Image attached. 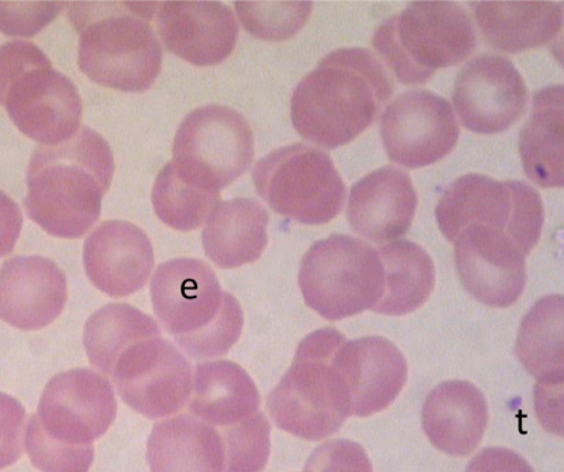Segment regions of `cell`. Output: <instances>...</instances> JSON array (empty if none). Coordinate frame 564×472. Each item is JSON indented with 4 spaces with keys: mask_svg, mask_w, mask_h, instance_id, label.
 <instances>
[{
    "mask_svg": "<svg viewBox=\"0 0 564 472\" xmlns=\"http://www.w3.org/2000/svg\"><path fill=\"white\" fill-rule=\"evenodd\" d=\"M393 89L387 69L370 51L336 50L295 87L293 125L307 142L341 147L380 118Z\"/></svg>",
    "mask_w": 564,
    "mask_h": 472,
    "instance_id": "cell-1",
    "label": "cell"
},
{
    "mask_svg": "<svg viewBox=\"0 0 564 472\" xmlns=\"http://www.w3.org/2000/svg\"><path fill=\"white\" fill-rule=\"evenodd\" d=\"M113 173L112 150L90 128H80L66 143L42 145L29 163L28 217L52 237H85L101 217Z\"/></svg>",
    "mask_w": 564,
    "mask_h": 472,
    "instance_id": "cell-2",
    "label": "cell"
},
{
    "mask_svg": "<svg viewBox=\"0 0 564 472\" xmlns=\"http://www.w3.org/2000/svg\"><path fill=\"white\" fill-rule=\"evenodd\" d=\"M150 293L156 318L191 359L223 358L242 333L240 303L220 288L205 261L164 262L151 278Z\"/></svg>",
    "mask_w": 564,
    "mask_h": 472,
    "instance_id": "cell-3",
    "label": "cell"
},
{
    "mask_svg": "<svg viewBox=\"0 0 564 472\" xmlns=\"http://www.w3.org/2000/svg\"><path fill=\"white\" fill-rule=\"evenodd\" d=\"M154 10V3L143 2L73 3L80 72L108 89L149 90L162 68V46L150 23Z\"/></svg>",
    "mask_w": 564,
    "mask_h": 472,
    "instance_id": "cell-4",
    "label": "cell"
},
{
    "mask_svg": "<svg viewBox=\"0 0 564 472\" xmlns=\"http://www.w3.org/2000/svg\"><path fill=\"white\" fill-rule=\"evenodd\" d=\"M345 341L340 331L323 329L300 343L292 369L267 400L279 429L310 441L339 432L351 416L350 393L334 365L337 349Z\"/></svg>",
    "mask_w": 564,
    "mask_h": 472,
    "instance_id": "cell-5",
    "label": "cell"
},
{
    "mask_svg": "<svg viewBox=\"0 0 564 472\" xmlns=\"http://www.w3.org/2000/svg\"><path fill=\"white\" fill-rule=\"evenodd\" d=\"M476 43L473 20L455 2H412L383 21L373 36L377 54L394 77L414 86L467 61Z\"/></svg>",
    "mask_w": 564,
    "mask_h": 472,
    "instance_id": "cell-6",
    "label": "cell"
},
{
    "mask_svg": "<svg viewBox=\"0 0 564 472\" xmlns=\"http://www.w3.org/2000/svg\"><path fill=\"white\" fill-rule=\"evenodd\" d=\"M435 218L447 241L455 242L470 226L490 227L505 232L527 256L542 237L544 207L538 190L522 180L467 174L445 190Z\"/></svg>",
    "mask_w": 564,
    "mask_h": 472,
    "instance_id": "cell-7",
    "label": "cell"
},
{
    "mask_svg": "<svg viewBox=\"0 0 564 472\" xmlns=\"http://www.w3.org/2000/svg\"><path fill=\"white\" fill-rule=\"evenodd\" d=\"M299 283L306 305L324 319L373 310L383 289L380 254L358 238L323 239L302 259Z\"/></svg>",
    "mask_w": 564,
    "mask_h": 472,
    "instance_id": "cell-8",
    "label": "cell"
},
{
    "mask_svg": "<svg viewBox=\"0 0 564 472\" xmlns=\"http://www.w3.org/2000/svg\"><path fill=\"white\" fill-rule=\"evenodd\" d=\"M253 184L273 212L301 224L329 223L346 201V185L324 151L295 143L256 163Z\"/></svg>",
    "mask_w": 564,
    "mask_h": 472,
    "instance_id": "cell-9",
    "label": "cell"
},
{
    "mask_svg": "<svg viewBox=\"0 0 564 472\" xmlns=\"http://www.w3.org/2000/svg\"><path fill=\"white\" fill-rule=\"evenodd\" d=\"M254 156L251 125L224 105H206L191 112L173 143L177 171L205 188L218 191L246 174Z\"/></svg>",
    "mask_w": 564,
    "mask_h": 472,
    "instance_id": "cell-10",
    "label": "cell"
},
{
    "mask_svg": "<svg viewBox=\"0 0 564 472\" xmlns=\"http://www.w3.org/2000/svg\"><path fill=\"white\" fill-rule=\"evenodd\" d=\"M116 414L118 400L108 378L89 369H77L51 378L31 418L48 439L89 448L108 432Z\"/></svg>",
    "mask_w": 564,
    "mask_h": 472,
    "instance_id": "cell-11",
    "label": "cell"
},
{
    "mask_svg": "<svg viewBox=\"0 0 564 472\" xmlns=\"http://www.w3.org/2000/svg\"><path fill=\"white\" fill-rule=\"evenodd\" d=\"M112 377L124 404L150 419L176 414L191 398L189 361L162 337L127 348L116 361Z\"/></svg>",
    "mask_w": 564,
    "mask_h": 472,
    "instance_id": "cell-12",
    "label": "cell"
},
{
    "mask_svg": "<svg viewBox=\"0 0 564 472\" xmlns=\"http://www.w3.org/2000/svg\"><path fill=\"white\" fill-rule=\"evenodd\" d=\"M460 127L446 98L430 90H410L388 105L381 119L383 147L400 166L433 165L455 150Z\"/></svg>",
    "mask_w": 564,
    "mask_h": 472,
    "instance_id": "cell-13",
    "label": "cell"
},
{
    "mask_svg": "<svg viewBox=\"0 0 564 472\" xmlns=\"http://www.w3.org/2000/svg\"><path fill=\"white\" fill-rule=\"evenodd\" d=\"M3 105L23 135L45 147L68 142L83 120L77 86L51 63L17 78L6 91Z\"/></svg>",
    "mask_w": 564,
    "mask_h": 472,
    "instance_id": "cell-14",
    "label": "cell"
},
{
    "mask_svg": "<svg viewBox=\"0 0 564 472\" xmlns=\"http://www.w3.org/2000/svg\"><path fill=\"white\" fill-rule=\"evenodd\" d=\"M525 80L508 57L480 55L465 64L453 89L458 118L468 131L498 135L522 118Z\"/></svg>",
    "mask_w": 564,
    "mask_h": 472,
    "instance_id": "cell-15",
    "label": "cell"
},
{
    "mask_svg": "<svg viewBox=\"0 0 564 472\" xmlns=\"http://www.w3.org/2000/svg\"><path fill=\"white\" fill-rule=\"evenodd\" d=\"M455 261L464 288L482 305L510 307L525 289V255L502 231L468 227L455 241Z\"/></svg>",
    "mask_w": 564,
    "mask_h": 472,
    "instance_id": "cell-16",
    "label": "cell"
},
{
    "mask_svg": "<svg viewBox=\"0 0 564 472\" xmlns=\"http://www.w3.org/2000/svg\"><path fill=\"white\" fill-rule=\"evenodd\" d=\"M68 299L67 277L42 255H19L0 267V319L15 329L46 328Z\"/></svg>",
    "mask_w": 564,
    "mask_h": 472,
    "instance_id": "cell-17",
    "label": "cell"
},
{
    "mask_svg": "<svg viewBox=\"0 0 564 472\" xmlns=\"http://www.w3.org/2000/svg\"><path fill=\"white\" fill-rule=\"evenodd\" d=\"M84 266L91 284L105 295L131 296L147 285L153 271V244L135 224L104 221L86 239Z\"/></svg>",
    "mask_w": 564,
    "mask_h": 472,
    "instance_id": "cell-18",
    "label": "cell"
},
{
    "mask_svg": "<svg viewBox=\"0 0 564 472\" xmlns=\"http://www.w3.org/2000/svg\"><path fill=\"white\" fill-rule=\"evenodd\" d=\"M347 384L351 416L370 417L388 409L404 388L409 366L393 342L364 337L341 343L334 358Z\"/></svg>",
    "mask_w": 564,
    "mask_h": 472,
    "instance_id": "cell-19",
    "label": "cell"
},
{
    "mask_svg": "<svg viewBox=\"0 0 564 472\" xmlns=\"http://www.w3.org/2000/svg\"><path fill=\"white\" fill-rule=\"evenodd\" d=\"M156 25L171 54L199 67L228 59L240 34L231 9L220 2L162 3Z\"/></svg>",
    "mask_w": 564,
    "mask_h": 472,
    "instance_id": "cell-20",
    "label": "cell"
},
{
    "mask_svg": "<svg viewBox=\"0 0 564 472\" xmlns=\"http://www.w3.org/2000/svg\"><path fill=\"white\" fill-rule=\"evenodd\" d=\"M416 207V190L409 174L386 166L352 186L347 219L351 229L368 241L391 243L409 232Z\"/></svg>",
    "mask_w": 564,
    "mask_h": 472,
    "instance_id": "cell-21",
    "label": "cell"
},
{
    "mask_svg": "<svg viewBox=\"0 0 564 472\" xmlns=\"http://www.w3.org/2000/svg\"><path fill=\"white\" fill-rule=\"evenodd\" d=\"M487 424V400L473 383H441L424 402V433L437 450L451 457L473 453L480 446Z\"/></svg>",
    "mask_w": 564,
    "mask_h": 472,
    "instance_id": "cell-22",
    "label": "cell"
},
{
    "mask_svg": "<svg viewBox=\"0 0 564 472\" xmlns=\"http://www.w3.org/2000/svg\"><path fill=\"white\" fill-rule=\"evenodd\" d=\"M269 212L252 198L219 201L202 232L207 259L220 270L252 264L269 243Z\"/></svg>",
    "mask_w": 564,
    "mask_h": 472,
    "instance_id": "cell-23",
    "label": "cell"
},
{
    "mask_svg": "<svg viewBox=\"0 0 564 472\" xmlns=\"http://www.w3.org/2000/svg\"><path fill=\"white\" fill-rule=\"evenodd\" d=\"M470 6L486 43L508 54L540 48L562 31L560 3L474 2Z\"/></svg>",
    "mask_w": 564,
    "mask_h": 472,
    "instance_id": "cell-24",
    "label": "cell"
},
{
    "mask_svg": "<svg viewBox=\"0 0 564 472\" xmlns=\"http://www.w3.org/2000/svg\"><path fill=\"white\" fill-rule=\"evenodd\" d=\"M151 472H224L223 437L183 414L156 424L148 442Z\"/></svg>",
    "mask_w": 564,
    "mask_h": 472,
    "instance_id": "cell-25",
    "label": "cell"
},
{
    "mask_svg": "<svg viewBox=\"0 0 564 472\" xmlns=\"http://www.w3.org/2000/svg\"><path fill=\"white\" fill-rule=\"evenodd\" d=\"M564 87H545L533 97L532 112L520 132L523 171L540 188L564 183Z\"/></svg>",
    "mask_w": 564,
    "mask_h": 472,
    "instance_id": "cell-26",
    "label": "cell"
},
{
    "mask_svg": "<svg viewBox=\"0 0 564 472\" xmlns=\"http://www.w3.org/2000/svg\"><path fill=\"white\" fill-rule=\"evenodd\" d=\"M189 411L215 427H230L260 409L252 377L231 361H207L195 366Z\"/></svg>",
    "mask_w": 564,
    "mask_h": 472,
    "instance_id": "cell-27",
    "label": "cell"
},
{
    "mask_svg": "<svg viewBox=\"0 0 564 472\" xmlns=\"http://www.w3.org/2000/svg\"><path fill=\"white\" fill-rule=\"evenodd\" d=\"M383 289L373 310L382 315L411 314L427 301L435 287V266L432 256L417 243L397 241L380 250Z\"/></svg>",
    "mask_w": 564,
    "mask_h": 472,
    "instance_id": "cell-28",
    "label": "cell"
},
{
    "mask_svg": "<svg viewBox=\"0 0 564 472\" xmlns=\"http://www.w3.org/2000/svg\"><path fill=\"white\" fill-rule=\"evenodd\" d=\"M563 296L540 299L521 322L516 352L539 384L556 386L564 381Z\"/></svg>",
    "mask_w": 564,
    "mask_h": 472,
    "instance_id": "cell-29",
    "label": "cell"
},
{
    "mask_svg": "<svg viewBox=\"0 0 564 472\" xmlns=\"http://www.w3.org/2000/svg\"><path fill=\"white\" fill-rule=\"evenodd\" d=\"M155 337H161V329L153 317L127 303H110L87 319L84 345L91 365L112 376L116 361L127 348Z\"/></svg>",
    "mask_w": 564,
    "mask_h": 472,
    "instance_id": "cell-30",
    "label": "cell"
},
{
    "mask_svg": "<svg viewBox=\"0 0 564 472\" xmlns=\"http://www.w3.org/2000/svg\"><path fill=\"white\" fill-rule=\"evenodd\" d=\"M219 196L184 177L172 161L156 176L151 201L162 223L177 231H194L206 223Z\"/></svg>",
    "mask_w": 564,
    "mask_h": 472,
    "instance_id": "cell-31",
    "label": "cell"
},
{
    "mask_svg": "<svg viewBox=\"0 0 564 472\" xmlns=\"http://www.w3.org/2000/svg\"><path fill=\"white\" fill-rule=\"evenodd\" d=\"M224 472H261L269 463L271 425L263 413L224 428Z\"/></svg>",
    "mask_w": 564,
    "mask_h": 472,
    "instance_id": "cell-32",
    "label": "cell"
},
{
    "mask_svg": "<svg viewBox=\"0 0 564 472\" xmlns=\"http://www.w3.org/2000/svg\"><path fill=\"white\" fill-rule=\"evenodd\" d=\"M242 26L253 37L269 41L293 39L310 21L312 2H236Z\"/></svg>",
    "mask_w": 564,
    "mask_h": 472,
    "instance_id": "cell-33",
    "label": "cell"
},
{
    "mask_svg": "<svg viewBox=\"0 0 564 472\" xmlns=\"http://www.w3.org/2000/svg\"><path fill=\"white\" fill-rule=\"evenodd\" d=\"M25 447L34 468L42 472H89L95 447L75 448L48 439L33 419H29Z\"/></svg>",
    "mask_w": 564,
    "mask_h": 472,
    "instance_id": "cell-34",
    "label": "cell"
},
{
    "mask_svg": "<svg viewBox=\"0 0 564 472\" xmlns=\"http://www.w3.org/2000/svg\"><path fill=\"white\" fill-rule=\"evenodd\" d=\"M63 2H0V32L31 39L59 15Z\"/></svg>",
    "mask_w": 564,
    "mask_h": 472,
    "instance_id": "cell-35",
    "label": "cell"
},
{
    "mask_svg": "<svg viewBox=\"0 0 564 472\" xmlns=\"http://www.w3.org/2000/svg\"><path fill=\"white\" fill-rule=\"evenodd\" d=\"M305 472H373V465L358 442L333 440L313 451Z\"/></svg>",
    "mask_w": 564,
    "mask_h": 472,
    "instance_id": "cell-36",
    "label": "cell"
},
{
    "mask_svg": "<svg viewBox=\"0 0 564 472\" xmlns=\"http://www.w3.org/2000/svg\"><path fill=\"white\" fill-rule=\"evenodd\" d=\"M26 410L19 400L0 393V470L19 462L25 442Z\"/></svg>",
    "mask_w": 564,
    "mask_h": 472,
    "instance_id": "cell-37",
    "label": "cell"
},
{
    "mask_svg": "<svg viewBox=\"0 0 564 472\" xmlns=\"http://www.w3.org/2000/svg\"><path fill=\"white\" fill-rule=\"evenodd\" d=\"M48 63V56L28 41H10L0 46V105H3L6 91L17 78L29 69Z\"/></svg>",
    "mask_w": 564,
    "mask_h": 472,
    "instance_id": "cell-38",
    "label": "cell"
},
{
    "mask_svg": "<svg viewBox=\"0 0 564 472\" xmlns=\"http://www.w3.org/2000/svg\"><path fill=\"white\" fill-rule=\"evenodd\" d=\"M467 472H534L521 454L502 447L486 448L476 454Z\"/></svg>",
    "mask_w": 564,
    "mask_h": 472,
    "instance_id": "cell-39",
    "label": "cell"
},
{
    "mask_svg": "<svg viewBox=\"0 0 564 472\" xmlns=\"http://www.w3.org/2000/svg\"><path fill=\"white\" fill-rule=\"evenodd\" d=\"M19 204L0 190V259L13 252L22 230Z\"/></svg>",
    "mask_w": 564,
    "mask_h": 472,
    "instance_id": "cell-40",
    "label": "cell"
},
{
    "mask_svg": "<svg viewBox=\"0 0 564 472\" xmlns=\"http://www.w3.org/2000/svg\"><path fill=\"white\" fill-rule=\"evenodd\" d=\"M536 407L543 427L552 433L562 436L563 384H538Z\"/></svg>",
    "mask_w": 564,
    "mask_h": 472,
    "instance_id": "cell-41",
    "label": "cell"
}]
</instances>
